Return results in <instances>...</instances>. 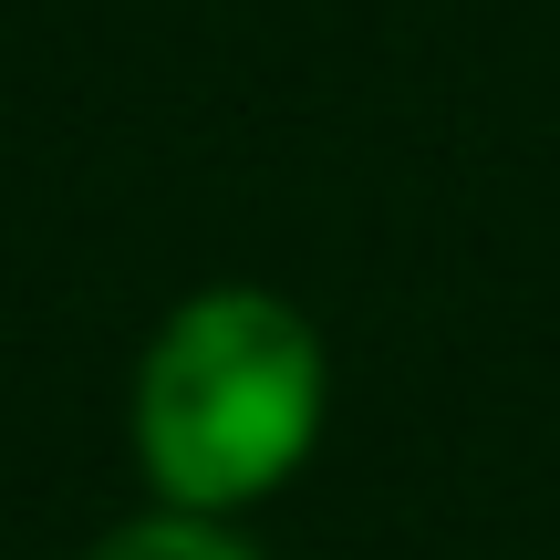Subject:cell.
I'll return each instance as SVG.
<instances>
[{"mask_svg":"<svg viewBox=\"0 0 560 560\" xmlns=\"http://www.w3.org/2000/svg\"><path fill=\"white\" fill-rule=\"evenodd\" d=\"M94 560H260V550H249V540H229L208 509H156V520L115 529Z\"/></svg>","mask_w":560,"mask_h":560,"instance_id":"7a4b0ae2","label":"cell"},{"mask_svg":"<svg viewBox=\"0 0 560 560\" xmlns=\"http://www.w3.org/2000/svg\"><path fill=\"white\" fill-rule=\"evenodd\" d=\"M322 425V332L280 291H198L166 312L136 374V457L166 509L270 499Z\"/></svg>","mask_w":560,"mask_h":560,"instance_id":"6da1fadb","label":"cell"}]
</instances>
